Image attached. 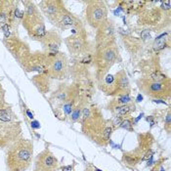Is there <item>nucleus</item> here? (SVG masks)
<instances>
[{
  "mask_svg": "<svg viewBox=\"0 0 171 171\" xmlns=\"http://www.w3.org/2000/svg\"><path fill=\"white\" fill-rule=\"evenodd\" d=\"M33 154L32 141L19 138L7 148L6 164L10 171H24L31 165Z\"/></svg>",
  "mask_w": 171,
  "mask_h": 171,
  "instance_id": "f257e3e1",
  "label": "nucleus"
},
{
  "mask_svg": "<svg viewBox=\"0 0 171 171\" xmlns=\"http://www.w3.org/2000/svg\"><path fill=\"white\" fill-rule=\"evenodd\" d=\"M25 9L23 15L24 28L28 31L29 37L32 39L39 40L46 33L45 25H44L43 15L39 8L31 1H25Z\"/></svg>",
  "mask_w": 171,
  "mask_h": 171,
  "instance_id": "f03ea898",
  "label": "nucleus"
},
{
  "mask_svg": "<svg viewBox=\"0 0 171 171\" xmlns=\"http://www.w3.org/2000/svg\"><path fill=\"white\" fill-rule=\"evenodd\" d=\"M118 55V49L114 41L97 47L95 55L96 76L100 81L105 77L110 69L116 62Z\"/></svg>",
  "mask_w": 171,
  "mask_h": 171,
  "instance_id": "7ed1b4c3",
  "label": "nucleus"
},
{
  "mask_svg": "<svg viewBox=\"0 0 171 171\" xmlns=\"http://www.w3.org/2000/svg\"><path fill=\"white\" fill-rule=\"evenodd\" d=\"M43 73L46 74L50 78H66L69 73V64L66 56L64 53H62V52L45 53Z\"/></svg>",
  "mask_w": 171,
  "mask_h": 171,
  "instance_id": "20e7f679",
  "label": "nucleus"
},
{
  "mask_svg": "<svg viewBox=\"0 0 171 171\" xmlns=\"http://www.w3.org/2000/svg\"><path fill=\"white\" fill-rule=\"evenodd\" d=\"M141 92L153 100H165L170 97L171 85L170 79L163 81H154L149 77H143L137 81Z\"/></svg>",
  "mask_w": 171,
  "mask_h": 171,
  "instance_id": "39448f33",
  "label": "nucleus"
},
{
  "mask_svg": "<svg viewBox=\"0 0 171 171\" xmlns=\"http://www.w3.org/2000/svg\"><path fill=\"white\" fill-rule=\"evenodd\" d=\"M86 16L87 23L92 28H98L108 20V9L104 1H88L86 3Z\"/></svg>",
  "mask_w": 171,
  "mask_h": 171,
  "instance_id": "423d86ee",
  "label": "nucleus"
},
{
  "mask_svg": "<svg viewBox=\"0 0 171 171\" xmlns=\"http://www.w3.org/2000/svg\"><path fill=\"white\" fill-rule=\"evenodd\" d=\"M4 44L13 57L23 68V66L28 60V58L31 57L32 53L29 46L14 34L10 35L8 38H4Z\"/></svg>",
  "mask_w": 171,
  "mask_h": 171,
  "instance_id": "0eeeda50",
  "label": "nucleus"
},
{
  "mask_svg": "<svg viewBox=\"0 0 171 171\" xmlns=\"http://www.w3.org/2000/svg\"><path fill=\"white\" fill-rule=\"evenodd\" d=\"M22 134L20 121H0V148H8Z\"/></svg>",
  "mask_w": 171,
  "mask_h": 171,
  "instance_id": "6e6552de",
  "label": "nucleus"
},
{
  "mask_svg": "<svg viewBox=\"0 0 171 171\" xmlns=\"http://www.w3.org/2000/svg\"><path fill=\"white\" fill-rule=\"evenodd\" d=\"M38 6L40 12L47 17L48 20L54 25L60 17L66 11L64 3L58 0H44V1L39 2Z\"/></svg>",
  "mask_w": 171,
  "mask_h": 171,
  "instance_id": "1a4fd4ad",
  "label": "nucleus"
},
{
  "mask_svg": "<svg viewBox=\"0 0 171 171\" xmlns=\"http://www.w3.org/2000/svg\"><path fill=\"white\" fill-rule=\"evenodd\" d=\"M72 32V34L65 40L68 49L72 55L82 54L87 48V36L83 31V29L79 31V28H73Z\"/></svg>",
  "mask_w": 171,
  "mask_h": 171,
  "instance_id": "9d476101",
  "label": "nucleus"
},
{
  "mask_svg": "<svg viewBox=\"0 0 171 171\" xmlns=\"http://www.w3.org/2000/svg\"><path fill=\"white\" fill-rule=\"evenodd\" d=\"M58 161L49 150H44L36 157L34 171H55Z\"/></svg>",
  "mask_w": 171,
  "mask_h": 171,
  "instance_id": "9b49d317",
  "label": "nucleus"
},
{
  "mask_svg": "<svg viewBox=\"0 0 171 171\" xmlns=\"http://www.w3.org/2000/svg\"><path fill=\"white\" fill-rule=\"evenodd\" d=\"M38 41L42 44L45 53H57L61 46V36L56 31H46L45 35L41 37Z\"/></svg>",
  "mask_w": 171,
  "mask_h": 171,
  "instance_id": "f8f14e48",
  "label": "nucleus"
},
{
  "mask_svg": "<svg viewBox=\"0 0 171 171\" xmlns=\"http://www.w3.org/2000/svg\"><path fill=\"white\" fill-rule=\"evenodd\" d=\"M97 36V47L102 45H105L107 43L114 41V27L113 25V22L110 21L109 19L104 23L101 27L98 28Z\"/></svg>",
  "mask_w": 171,
  "mask_h": 171,
  "instance_id": "ddd939ff",
  "label": "nucleus"
},
{
  "mask_svg": "<svg viewBox=\"0 0 171 171\" xmlns=\"http://www.w3.org/2000/svg\"><path fill=\"white\" fill-rule=\"evenodd\" d=\"M131 88H130V83L127 78V75L124 70H119L114 75V95L123 96L129 95Z\"/></svg>",
  "mask_w": 171,
  "mask_h": 171,
  "instance_id": "4468645a",
  "label": "nucleus"
},
{
  "mask_svg": "<svg viewBox=\"0 0 171 171\" xmlns=\"http://www.w3.org/2000/svg\"><path fill=\"white\" fill-rule=\"evenodd\" d=\"M31 81L40 93L46 94L47 92H49L51 86V78L48 77L46 74L44 73L36 74V75L32 76Z\"/></svg>",
  "mask_w": 171,
  "mask_h": 171,
  "instance_id": "2eb2a0df",
  "label": "nucleus"
},
{
  "mask_svg": "<svg viewBox=\"0 0 171 171\" xmlns=\"http://www.w3.org/2000/svg\"><path fill=\"white\" fill-rule=\"evenodd\" d=\"M17 119V117L15 116L13 111L11 109L5 108L3 110H0V121L1 122H11L15 121Z\"/></svg>",
  "mask_w": 171,
  "mask_h": 171,
  "instance_id": "dca6fc26",
  "label": "nucleus"
},
{
  "mask_svg": "<svg viewBox=\"0 0 171 171\" xmlns=\"http://www.w3.org/2000/svg\"><path fill=\"white\" fill-rule=\"evenodd\" d=\"M135 110V106L134 105H129V104H126V105H120L116 107V113L117 114V116H125V114H129L130 111Z\"/></svg>",
  "mask_w": 171,
  "mask_h": 171,
  "instance_id": "f3484780",
  "label": "nucleus"
},
{
  "mask_svg": "<svg viewBox=\"0 0 171 171\" xmlns=\"http://www.w3.org/2000/svg\"><path fill=\"white\" fill-rule=\"evenodd\" d=\"M7 104L5 102V90L2 87V85L0 84V110L5 109Z\"/></svg>",
  "mask_w": 171,
  "mask_h": 171,
  "instance_id": "a211bd4d",
  "label": "nucleus"
},
{
  "mask_svg": "<svg viewBox=\"0 0 171 171\" xmlns=\"http://www.w3.org/2000/svg\"><path fill=\"white\" fill-rule=\"evenodd\" d=\"M166 45V39L165 37L164 38H161V37H158V38L155 39V48L157 50H159V49H162V48H164Z\"/></svg>",
  "mask_w": 171,
  "mask_h": 171,
  "instance_id": "6ab92c4d",
  "label": "nucleus"
},
{
  "mask_svg": "<svg viewBox=\"0 0 171 171\" xmlns=\"http://www.w3.org/2000/svg\"><path fill=\"white\" fill-rule=\"evenodd\" d=\"M111 132H113V127L111 126H107L104 130L103 132V136H102V139L105 141V142H108L111 138Z\"/></svg>",
  "mask_w": 171,
  "mask_h": 171,
  "instance_id": "aec40b11",
  "label": "nucleus"
},
{
  "mask_svg": "<svg viewBox=\"0 0 171 171\" xmlns=\"http://www.w3.org/2000/svg\"><path fill=\"white\" fill-rule=\"evenodd\" d=\"M80 111H81V109L80 108H75V109H74L72 113V119L73 120V121H75V120H77L79 118V116H80Z\"/></svg>",
  "mask_w": 171,
  "mask_h": 171,
  "instance_id": "412c9836",
  "label": "nucleus"
},
{
  "mask_svg": "<svg viewBox=\"0 0 171 171\" xmlns=\"http://www.w3.org/2000/svg\"><path fill=\"white\" fill-rule=\"evenodd\" d=\"M120 126L122 128H125V129H130L132 126V121L130 119H125V120H122Z\"/></svg>",
  "mask_w": 171,
  "mask_h": 171,
  "instance_id": "4be33fe9",
  "label": "nucleus"
},
{
  "mask_svg": "<svg viewBox=\"0 0 171 171\" xmlns=\"http://www.w3.org/2000/svg\"><path fill=\"white\" fill-rule=\"evenodd\" d=\"M141 37H142V39H150V37H151V35H150V32H149V31L148 29H146V31H144L142 33H141Z\"/></svg>",
  "mask_w": 171,
  "mask_h": 171,
  "instance_id": "5701e85b",
  "label": "nucleus"
},
{
  "mask_svg": "<svg viewBox=\"0 0 171 171\" xmlns=\"http://www.w3.org/2000/svg\"><path fill=\"white\" fill-rule=\"evenodd\" d=\"M121 122H122V119L120 118V116H116V118L114 121V124L116 126H119L121 124Z\"/></svg>",
  "mask_w": 171,
  "mask_h": 171,
  "instance_id": "b1692460",
  "label": "nucleus"
},
{
  "mask_svg": "<svg viewBox=\"0 0 171 171\" xmlns=\"http://www.w3.org/2000/svg\"><path fill=\"white\" fill-rule=\"evenodd\" d=\"M62 170L63 171H72V167L70 166V165H69V166H64L62 168Z\"/></svg>",
  "mask_w": 171,
  "mask_h": 171,
  "instance_id": "393cba45",
  "label": "nucleus"
},
{
  "mask_svg": "<svg viewBox=\"0 0 171 171\" xmlns=\"http://www.w3.org/2000/svg\"><path fill=\"white\" fill-rule=\"evenodd\" d=\"M170 114L168 113L167 114V116H166V125H168V126H170Z\"/></svg>",
  "mask_w": 171,
  "mask_h": 171,
  "instance_id": "a878e982",
  "label": "nucleus"
},
{
  "mask_svg": "<svg viewBox=\"0 0 171 171\" xmlns=\"http://www.w3.org/2000/svg\"><path fill=\"white\" fill-rule=\"evenodd\" d=\"M31 126H32L33 128H39V127H40V125L38 124V122H36V121L32 122V123H31Z\"/></svg>",
  "mask_w": 171,
  "mask_h": 171,
  "instance_id": "bb28decb",
  "label": "nucleus"
},
{
  "mask_svg": "<svg viewBox=\"0 0 171 171\" xmlns=\"http://www.w3.org/2000/svg\"><path fill=\"white\" fill-rule=\"evenodd\" d=\"M96 170H97V171H102V170H100V169H96Z\"/></svg>",
  "mask_w": 171,
  "mask_h": 171,
  "instance_id": "cd10ccee",
  "label": "nucleus"
}]
</instances>
